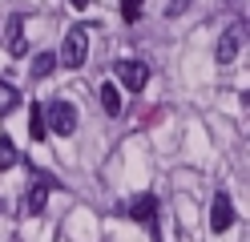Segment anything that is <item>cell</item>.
Masks as SVG:
<instances>
[{
    "instance_id": "cell-1",
    "label": "cell",
    "mask_w": 250,
    "mask_h": 242,
    "mask_svg": "<svg viewBox=\"0 0 250 242\" xmlns=\"http://www.w3.org/2000/svg\"><path fill=\"white\" fill-rule=\"evenodd\" d=\"M41 113H44V129L49 133H57V137L77 133V109L69 101H49V105H41Z\"/></svg>"
},
{
    "instance_id": "cell-2",
    "label": "cell",
    "mask_w": 250,
    "mask_h": 242,
    "mask_svg": "<svg viewBox=\"0 0 250 242\" xmlns=\"http://www.w3.org/2000/svg\"><path fill=\"white\" fill-rule=\"evenodd\" d=\"M89 57V24H73L65 32V44H61V65L65 69H81Z\"/></svg>"
},
{
    "instance_id": "cell-3",
    "label": "cell",
    "mask_w": 250,
    "mask_h": 242,
    "mask_svg": "<svg viewBox=\"0 0 250 242\" xmlns=\"http://www.w3.org/2000/svg\"><path fill=\"white\" fill-rule=\"evenodd\" d=\"M113 73H117V81H121L129 93H142V89H146V81H149V65H146V61L125 57V61L113 65Z\"/></svg>"
},
{
    "instance_id": "cell-4",
    "label": "cell",
    "mask_w": 250,
    "mask_h": 242,
    "mask_svg": "<svg viewBox=\"0 0 250 242\" xmlns=\"http://www.w3.org/2000/svg\"><path fill=\"white\" fill-rule=\"evenodd\" d=\"M230 226H234V202H230L226 190H218L214 202H210V230L214 234H226Z\"/></svg>"
},
{
    "instance_id": "cell-5",
    "label": "cell",
    "mask_w": 250,
    "mask_h": 242,
    "mask_svg": "<svg viewBox=\"0 0 250 242\" xmlns=\"http://www.w3.org/2000/svg\"><path fill=\"white\" fill-rule=\"evenodd\" d=\"M238 53H242V24H230V28L222 32V41H218L214 61H218V65H234Z\"/></svg>"
},
{
    "instance_id": "cell-6",
    "label": "cell",
    "mask_w": 250,
    "mask_h": 242,
    "mask_svg": "<svg viewBox=\"0 0 250 242\" xmlns=\"http://www.w3.org/2000/svg\"><path fill=\"white\" fill-rule=\"evenodd\" d=\"M8 53H12V57L24 53V16H21V12L8 16Z\"/></svg>"
},
{
    "instance_id": "cell-7",
    "label": "cell",
    "mask_w": 250,
    "mask_h": 242,
    "mask_svg": "<svg viewBox=\"0 0 250 242\" xmlns=\"http://www.w3.org/2000/svg\"><path fill=\"white\" fill-rule=\"evenodd\" d=\"M49 206V182H37L28 186V198H24V214H41Z\"/></svg>"
},
{
    "instance_id": "cell-8",
    "label": "cell",
    "mask_w": 250,
    "mask_h": 242,
    "mask_svg": "<svg viewBox=\"0 0 250 242\" xmlns=\"http://www.w3.org/2000/svg\"><path fill=\"white\" fill-rule=\"evenodd\" d=\"M153 214H158V198H153V194H142V198H133V206H129V218H137V222H149Z\"/></svg>"
},
{
    "instance_id": "cell-9",
    "label": "cell",
    "mask_w": 250,
    "mask_h": 242,
    "mask_svg": "<svg viewBox=\"0 0 250 242\" xmlns=\"http://www.w3.org/2000/svg\"><path fill=\"white\" fill-rule=\"evenodd\" d=\"M28 137H33V141H44V137H49V129H44V113H41V105H28Z\"/></svg>"
},
{
    "instance_id": "cell-10",
    "label": "cell",
    "mask_w": 250,
    "mask_h": 242,
    "mask_svg": "<svg viewBox=\"0 0 250 242\" xmlns=\"http://www.w3.org/2000/svg\"><path fill=\"white\" fill-rule=\"evenodd\" d=\"M101 105H105L109 117H117V113H121V93H117V85H101Z\"/></svg>"
},
{
    "instance_id": "cell-11",
    "label": "cell",
    "mask_w": 250,
    "mask_h": 242,
    "mask_svg": "<svg viewBox=\"0 0 250 242\" xmlns=\"http://www.w3.org/2000/svg\"><path fill=\"white\" fill-rule=\"evenodd\" d=\"M17 105H21V93L12 89L8 81H0V117H4V113H12Z\"/></svg>"
},
{
    "instance_id": "cell-12",
    "label": "cell",
    "mask_w": 250,
    "mask_h": 242,
    "mask_svg": "<svg viewBox=\"0 0 250 242\" xmlns=\"http://www.w3.org/2000/svg\"><path fill=\"white\" fill-rule=\"evenodd\" d=\"M53 65H57L53 53H41V57L33 61V77H49V73H53Z\"/></svg>"
},
{
    "instance_id": "cell-13",
    "label": "cell",
    "mask_w": 250,
    "mask_h": 242,
    "mask_svg": "<svg viewBox=\"0 0 250 242\" xmlns=\"http://www.w3.org/2000/svg\"><path fill=\"white\" fill-rule=\"evenodd\" d=\"M12 166H17V150L8 141H0V170H12Z\"/></svg>"
},
{
    "instance_id": "cell-14",
    "label": "cell",
    "mask_w": 250,
    "mask_h": 242,
    "mask_svg": "<svg viewBox=\"0 0 250 242\" xmlns=\"http://www.w3.org/2000/svg\"><path fill=\"white\" fill-rule=\"evenodd\" d=\"M142 4H146V0H125L121 16H125V21H137V16H142Z\"/></svg>"
},
{
    "instance_id": "cell-15",
    "label": "cell",
    "mask_w": 250,
    "mask_h": 242,
    "mask_svg": "<svg viewBox=\"0 0 250 242\" xmlns=\"http://www.w3.org/2000/svg\"><path fill=\"white\" fill-rule=\"evenodd\" d=\"M166 12H169V16H178V12H182V0H174V4H169Z\"/></svg>"
},
{
    "instance_id": "cell-16",
    "label": "cell",
    "mask_w": 250,
    "mask_h": 242,
    "mask_svg": "<svg viewBox=\"0 0 250 242\" xmlns=\"http://www.w3.org/2000/svg\"><path fill=\"white\" fill-rule=\"evenodd\" d=\"M69 4H73V8H89V0H69Z\"/></svg>"
}]
</instances>
